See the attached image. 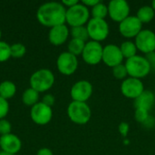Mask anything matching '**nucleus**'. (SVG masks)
Returning <instances> with one entry per match:
<instances>
[{
  "label": "nucleus",
  "instance_id": "f257e3e1",
  "mask_svg": "<svg viewBox=\"0 0 155 155\" xmlns=\"http://www.w3.org/2000/svg\"><path fill=\"white\" fill-rule=\"evenodd\" d=\"M36 16L42 25L54 27L64 25V22H66V9L61 3L48 2L38 8Z\"/></svg>",
  "mask_w": 155,
  "mask_h": 155
},
{
  "label": "nucleus",
  "instance_id": "f03ea898",
  "mask_svg": "<svg viewBox=\"0 0 155 155\" xmlns=\"http://www.w3.org/2000/svg\"><path fill=\"white\" fill-rule=\"evenodd\" d=\"M125 67L130 77L137 79L145 77L151 71V66L146 57L137 54L126 60Z\"/></svg>",
  "mask_w": 155,
  "mask_h": 155
},
{
  "label": "nucleus",
  "instance_id": "7ed1b4c3",
  "mask_svg": "<svg viewBox=\"0 0 155 155\" xmlns=\"http://www.w3.org/2000/svg\"><path fill=\"white\" fill-rule=\"evenodd\" d=\"M67 114L72 122L77 124H85L91 119V109L86 103L72 102L68 108Z\"/></svg>",
  "mask_w": 155,
  "mask_h": 155
},
{
  "label": "nucleus",
  "instance_id": "20e7f679",
  "mask_svg": "<svg viewBox=\"0 0 155 155\" xmlns=\"http://www.w3.org/2000/svg\"><path fill=\"white\" fill-rule=\"evenodd\" d=\"M54 82V76L52 71L48 69H40L34 73L30 78L31 88L35 91L45 92L52 87Z\"/></svg>",
  "mask_w": 155,
  "mask_h": 155
},
{
  "label": "nucleus",
  "instance_id": "39448f33",
  "mask_svg": "<svg viewBox=\"0 0 155 155\" xmlns=\"http://www.w3.org/2000/svg\"><path fill=\"white\" fill-rule=\"evenodd\" d=\"M89 16L88 7L80 3L66 10V22L72 27L84 25L89 21Z\"/></svg>",
  "mask_w": 155,
  "mask_h": 155
},
{
  "label": "nucleus",
  "instance_id": "423d86ee",
  "mask_svg": "<svg viewBox=\"0 0 155 155\" xmlns=\"http://www.w3.org/2000/svg\"><path fill=\"white\" fill-rule=\"evenodd\" d=\"M87 31L89 37L93 41L100 42L104 39L109 35V25L104 19L92 18L87 23Z\"/></svg>",
  "mask_w": 155,
  "mask_h": 155
},
{
  "label": "nucleus",
  "instance_id": "0eeeda50",
  "mask_svg": "<svg viewBox=\"0 0 155 155\" xmlns=\"http://www.w3.org/2000/svg\"><path fill=\"white\" fill-rule=\"evenodd\" d=\"M104 47L99 42L89 41L85 44L83 51V58L88 64H97L103 59Z\"/></svg>",
  "mask_w": 155,
  "mask_h": 155
},
{
  "label": "nucleus",
  "instance_id": "6e6552de",
  "mask_svg": "<svg viewBox=\"0 0 155 155\" xmlns=\"http://www.w3.org/2000/svg\"><path fill=\"white\" fill-rule=\"evenodd\" d=\"M143 23L137 18V16L129 15L119 24V31L121 35L126 38L136 37L138 34L143 30Z\"/></svg>",
  "mask_w": 155,
  "mask_h": 155
},
{
  "label": "nucleus",
  "instance_id": "1a4fd4ad",
  "mask_svg": "<svg viewBox=\"0 0 155 155\" xmlns=\"http://www.w3.org/2000/svg\"><path fill=\"white\" fill-rule=\"evenodd\" d=\"M130 14V5L124 0H112L108 5V15L115 22L121 23Z\"/></svg>",
  "mask_w": 155,
  "mask_h": 155
},
{
  "label": "nucleus",
  "instance_id": "9d476101",
  "mask_svg": "<svg viewBox=\"0 0 155 155\" xmlns=\"http://www.w3.org/2000/svg\"><path fill=\"white\" fill-rule=\"evenodd\" d=\"M137 49L145 54H151L155 51V34L148 29L142 30L135 37Z\"/></svg>",
  "mask_w": 155,
  "mask_h": 155
},
{
  "label": "nucleus",
  "instance_id": "9b49d317",
  "mask_svg": "<svg viewBox=\"0 0 155 155\" xmlns=\"http://www.w3.org/2000/svg\"><path fill=\"white\" fill-rule=\"evenodd\" d=\"M78 67V60L75 55L69 52L62 53L57 58V68L65 75L73 74Z\"/></svg>",
  "mask_w": 155,
  "mask_h": 155
},
{
  "label": "nucleus",
  "instance_id": "f8f14e48",
  "mask_svg": "<svg viewBox=\"0 0 155 155\" xmlns=\"http://www.w3.org/2000/svg\"><path fill=\"white\" fill-rule=\"evenodd\" d=\"M121 91L125 97L136 99L144 91V86L140 79L129 77L123 81Z\"/></svg>",
  "mask_w": 155,
  "mask_h": 155
},
{
  "label": "nucleus",
  "instance_id": "ddd939ff",
  "mask_svg": "<svg viewBox=\"0 0 155 155\" xmlns=\"http://www.w3.org/2000/svg\"><path fill=\"white\" fill-rule=\"evenodd\" d=\"M93 94V85L86 80L76 82L71 89V96L75 102L85 103Z\"/></svg>",
  "mask_w": 155,
  "mask_h": 155
},
{
  "label": "nucleus",
  "instance_id": "4468645a",
  "mask_svg": "<svg viewBox=\"0 0 155 155\" xmlns=\"http://www.w3.org/2000/svg\"><path fill=\"white\" fill-rule=\"evenodd\" d=\"M124 60V55L119 46L116 45H107L103 50L102 61L109 67H114L121 64Z\"/></svg>",
  "mask_w": 155,
  "mask_h": 155
},
{
  "label": "nucleus",
  "instance_id": "2eb2a0df",
  "mask_svg": "<svg viewBox=\"0 0 155 155\" xmlns=\"http://www.w3.org/2000/svg\"><path fill=\"white\" fill-rule=\"evenodd\" d=\"M53 112L50 106L41 103L35 104L31 109V118L32 120L40 125L46 124L52 119Z\"/></svg>",
  "mask_w": 155,
  "mask_h": 155
},
{
  "label": "nucleus",
  "instance_id": "dca6fc26",
  "mask_svg": "<svg viewBox=\"0 0 155 155\" xmlns=\"http://www.w3.org/2000/svg\"><path fill=\"white\" fill-rule=\"evenodd\" d=\"M21 145L22 143L20 139L15 134H8L0 137V146L3 152L15 155V153L20 151Z\"/></svg>",
  "mask_w": 155,
  "mask_h": 155
},
{
  "label": "nucleus",
  "instance_id": "f3484780",
  "mask_svg": "<svg viewBox=\"0 0 155 155\" xmlns=\"http://www.w3.org/2000/svg\"><path fill=\"white\" fill-rule=\"evenodd\" d=\"M69 35V30L65 25H60L54 26L49 32V40L54 45H60L64 44Z\"/></svg>",
  "mask_w": 155,
  "mask_h": 155
},
{
  "label": "nucleus",
  "instance_id": "a211bd4d",
  "mask_svg": "<svg viewBox=\"0 0 155 155\" xmlns=\"http://www.w3.org/2000/svg\"><path fill=\"white\" fill-rule=\"evenodd\" d=\"M155 96L154 94L151 91L144 90L136 99H134V106L136 109H143L150 111L154 105Z\"/></svg>",
  "mask_w": 155,
  "mask_h": 155
},
{
  "label": "nucleus",
  "instance_id": "6ab92c4d",
  "mask_svg": "<svg viewBox=\"0 0 155 155\" xmlns=\"http://www.w3.org/2000/svg\"><path fill=\"white\" fill-rule=\"evenodd\" d=\"M155 11L152 6L143 5L138 10L136 16L143 24H147V23H150L153 19Z\"/></svg>",
  "mask_w": 155,
  "mask_h": 155
},
{
  "label": "nucleus",
  "instance_id": "aec40b11",
  "mask_svg": "<svg viewBox=\"0 0 155 155\" xmlns=\"http://www.w3.org/2000/svg\"><path fill=\"white\" fill-rule=\"evenodd\" d=\"M15 91V84L11 81H4L0 84V96L5 100L13 97Z\"/></svg>",
  "mask_w": 155,
  "mask_h": 155
},
{
  "label": "nucleus",
  "instance_id": "412c9836",
  "mask_svg": "<svg viewBox=\"0 0 155 155\" xmlns=\"http://www.w3.org/2000/svg\"><path fill=\"white\" fill-rule=\"evenodd\" d=\"M39 99V93L33 88L26 89L22 95L23 103L26 105H35Z\"/></svg>",
  "mask_w": 155,
  "mask_h": 155
},
{
  "label": "nucleus",
  "instance_id": "4be33fe9",
  "mask_svg": "<svg viewBox=\"0 0 155 155\" xmlns=\"http://www.w3.org/2000/svg\"><path fill=\"white\" fill-rule=\"evenodd\" d=\"M120 49L122 51V54L124 55V58H131L134 55H136V52H137V47L135 43L132 42V41H125L124 42L121 46Z\"/></svg>",
  "mask_w": 155,
  "mask_h": 155
},
{
  "label": "nucleus",
  "instance_id": "5701e85b",
  "mask_svg": "<svg viewBox=\"0 0 155 155\" xmlns=\"http://www.w3.org/2000/svg\"><path fill=\"white\" fill-rule=\"evenodd\" d=\"M84 45H85V42L79 39L73 38L68 44V52L76 56L78 54H83Z\"/></svg>",
  "mask_w": 155,
  "mask_h": 155
},
{
  "label": "nucleus",
  "instance_id": "b1692460",
  "mask_svg": "<svg viewBox=\"0 0 155 155\" xmlns=\"http://www.w3.org/2000/svg\"><path fill=\"white\" fill-rule=\"evenodd\" d=\"M92 15L93 18L104 19L108 15V6L102 2L98 3L96 5L92 7Z\"/></svg>",
  "mask_w": 155,
  "mask_h": 155
},
{
  "label": "nucleus",
  "instance_id": "393cba45",
  "mask_svg": "<svg viewBox=\"0 0 155 155\" xmlns=\"http://www.w3.org/2000/svg\"><path fill=\"white\" fill-rule=\"evenodd\" d=\"M71 35H72L73 38L79 39V40H82L84 42H85L89 38V35H88L87 28L84 25L72 27V29H71Z\"/></svg>",
  "mask_w": 155,
  "mask_h": 155
},
{
  "label": "nucleus",
  "instance_id": "a878e982",
  "mask_svg": "<svg viewBox=\"0 0 155 155\" xmlns=\"http://www.w3.org/2000/svg\"><path fill=\"white\" fill-rule=\"evenodd\" d=\"M10 51H11V56L15 58H19L25 54L26 48L23 44L17 43L10 45Z\"/></svg>",
  "mask_w": 155,
  "mask_h": 155
},
{
  "label": "nucleus",
  "instance_id": "bb28decb",
  "mask_svg": "<svg viewBox=\"0 0 155 155\" xmlns=\"http://www.w3.org/2000/svg\"><path fill=\"white\" fill-rule=\"evenodd\" d=\"M113 74L118 80L124 79L127 76V74H128L126 67H125V64H118V65L114 66L113 68Z\"/></svg>",
  "mask_w": 155,
  "mask_h": 155
},
{
  "label": "nucleus",
  "instance_id": "cd10ccee",
  "mask_svg": "<svg viewBox=\"0 0 155 155\" xmlns=\"http://www.w3.org/2000/svg\"><path fill=\"white\" fill-rule=\"evenodd\" d=\"M11 56L10 45L3 41H0V62L6 61Z\"/></svg>",
  "mask_w": 155,
  "mask_h": 155
},
{
  "label": "nucleus",
  "instance_id": "c85d7f7f",
  "mask_svg": "<svg viewBox=\"0 0 155 155\" xmlns=\"http://www.w3.org/2000/svg\"><path fill=\"white\" fill-rule=\"evenodd\" d=\"M134 117L135 120L140 123V124H144L146 122V120L149 118V112L143 109H136L135 110V114H134Z\"/></svg>",
  "mask_w": 155,
  "mask_h": 155
},
{
  "label": "nucleus",
  "instance_id": "c756f323",
  "mask_svg": "<svg viewBox=\"0 0 155 155\" xmlns=\"http://www.w3.org/2000/svg\"><path fill=\"white\" fill-rule=\"evenodd\" d=\"M8 110H9L8 103L6 102L5 99L0 96V120H2V118H4L7 114Z\"/></svg>",
  "mask_w": 155,
  "mask_h": 155
},
{
  "label": "nucleus",
  "instance_id": "7c9ffc66",
  "mask_svg": "<svg viewBox=\"0 0 155 155\" xmlns=\"http://www.w3.org/2000/svg\"><path fill=\"white\" fill-rule=\"evenodd\" d=\"M11 132V124L8 121L6 120H0V134L5 135L10 134Z\"/></svg>",
  "mask_w": 155,
  "mask_h": 155
},
{
  "label": "nucleus",
  "instance_id": "2f4dec72",
  "mask_svg": "<svg viewBox=\"0 0 155 155\" xmlns=\"http://www.w3.org/2000/svg\"><path fill=\"white\" fill-rule=\"evenodd\" d=\"M42 103L51 107V106L54 104V97L52 94H45V95L43 97Z\"/></svg>",
  "mask_w": 155,
  "mask_h": 155
},
{
  "label": "nucleus",
  "instance_id": "473e14b6",
  "mask_svg": "<svg viewBox=\"0 0 155 155\" xmlns=\"http://www.w3.org/2000/svg\"><path fill=\"white\" fill-rule=\"evenodd\" d=\"M146 59L148 60V62L150 64L151 70H154L155 71V52H153L151 54H148Z\"/></svg>",
  "mask_w": 155,
  "mask_h": 155
},
{
  "label": "nucleus",
  "instance_id": "72a5a7b5",
  "mask_svg": "<svg viewBox=\"0 0 155 155\" xmlns=\"http://www.w3.org/2000/svg\"><path fill=\"white\" fill-rule=\"evenodd\" d=\"M119 131L120 133L124 135V136H126L127 134H128V131H129V125L128 124L126 123H122L119 126Z\"/></svg>",
  "mask_w": 155,
  "mask_h": 155
},
{
  "label": "nucleus",
  "instance_id": "f704fd0d",
  "mask_svg": "<svg viewBox=\"0 0 155 155\" xmlns=\"http://www.w3.org/2000/svg\"><path fill=\"white\" fill-rule=\"evenodd\" d=\"M101 1L100 0H83L82 4L84 5L85 6H91V7H94V5H96L98 3H100Z\"/></svg>",
  "mask_w": 155,
  "mask_h": 155
},
{
  "label": "nucleus",
  "instance_id": "c9c22d12",
  "mask_svg": "<svg viewBox=\"0 0 155 155\" xmlns=\"http://www.w3.org/2000/svg\"><path fill=\"white\" fill-rule=\"evenodd\" d=\"M78 3H79L78 0H63L62 1V4L64 5H66V6H68V8L69 7H72V6L75 5H77Z\"/></svg>",
  "mask_w": 155,
  "mask_h": 155
},
{
  "label": "nucleus",
  "instance_id": "e433bc0d",
  "mask_svg": "<svg viewBox=\"0 0 155 155\" xmlns=\"http://www.w3.org/2000/svg\"><path fill=\"white\" fill-rule=\"evenodd\" d=\"M36 155H53V153L48 148H42L37 152Z\"/></svg>",
  "mask_w": 155,
  "mask_h": 155
},
{
  "label": "nucleus",
  "instance_id": "4c0bfd02",
  "mask_svg": "<svg viewBox=\"0 0 155 155\" xmlns=\"http://www.w3.org/2000/svg\"><path fill=\"white\" fill-rule=\"evenodd\" d=\"M0 155H14V154L8 153H5V152H0Z\"/></svg>",
  "mask_w": 155,
  "mask_h": 155
},
{
  "label": "nucleus",
  "instance_id": "58836bf2",
  "mask_svg": "<svg viewBox=\"0 0 155 155\" xmlns=\"http://www.w3.org/2000/svg\"><path fill=\"white\" fill-rule=\"evenodd\" d=\"M152 7L153 8V10L155 11V0L154 1H153V3H152Z\"/></svg>",
  "mask_w": 155,
  "mask_h": 155
},
{
  "label": "nucleus",
  "instance_id": "ea45409f",
  "mask_svg": "<svg viewBox=\"0 0 155 155\" xmlns=\"http://www.w3.org/2000/svg\"><path fill=\"white\" fill-rule=\"evenodd\" d=\"M0 37H1V30H0Z\"/></svg>",
  "mask_w": 155,
  "mask_h": 155
}]
</instances>
